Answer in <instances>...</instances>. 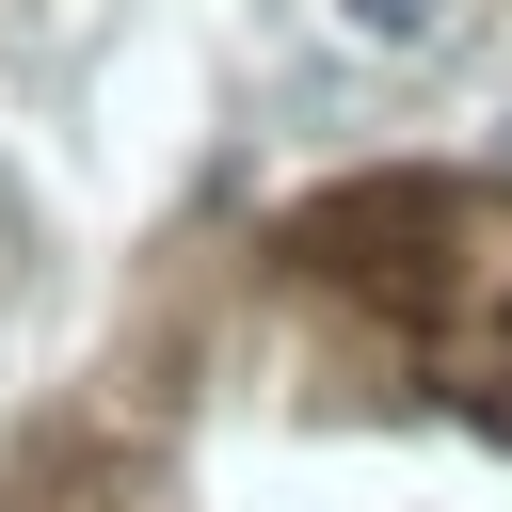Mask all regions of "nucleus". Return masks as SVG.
<instances>
[{"label":"nucleus","mask_w":512,"mask_h":512,"mask_svg":"<svg viewBox=\"0 0 512 512\" xmlns=\"http://www.w3.org/2000/svg\"><path fill=\"white\" fill-rule=\"evenodd\" d=\"M432 16L448 0H352V32H384V48H432Z\"/></svg>","instance_id":"f257e3e1"}]
</instances>
